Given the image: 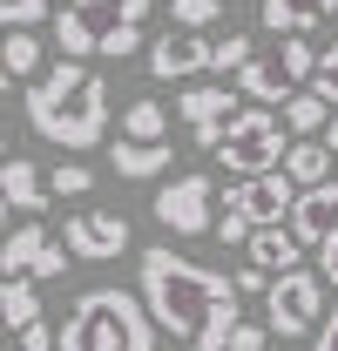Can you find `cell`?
Instances as JSON below:
<instances>
[{"instance_id": "6da1fadb", "label": "cell", "mask_w": 338, "mask_h": 351, "mask_svg": "<svg viewBox=\"0 0 338 351\" xmlns=\"http://www.w3.org/2000/svg\"><path fill=\"white\" fill-rule=\"evenodd\" d=\"M142 298H149V317L183 351H230V331L244 317L237 277H216L210 263L176 257L169 243L142 250Z\"/></svg>"}, {"instance_id": "7a4b0ae2", "label": "cell", "mask_w": 338, "mask_h": 351, "mask_svg": "<svg viewBox=\"0 0 338 351\" xmlns=\"http://www.w3.org/2000/svg\"><path fill=\"white\" fill-rule=\"evenodd\" d=\"M27 129L61 149H95L109 129V82L88 68L82 54H61L27 82Z\"/></svg>"}, {"instance_id": "3957f363", "label": "cell", "mask_w": 338, "mask_h": 351, "mask_svg": "<svg viewBox=\"0 0 338 351\" xmlns=\"http://www.w3.org/2000/svg\"><path fill=\"white\" fill-rule=\"evenodd\" d=\"M156 317L149 298H128V291H82L75 311L61 317V351H156Z\"/></svg>"}, {"instance_id": "277c9868", "label": "cell", "mask_w": 338, "mask_h": 351, "mask_svg": "<svg viewBox=\"0 0 338 351\" xmlns=\"http://www.w3.org/2000/svg\"><path fill=\"white\" fill-rule=\"evenodd\" d=\"M142 14L149 0H61L54 7V47L61 54H109L122 61L142 47Z\"/></svg>"}, {"instance_id": "5b68a950", "label": "cell", "mask_w": 338, "mask_h": 351, "mask_svg": "<svg viewBox=\"0 0 338 351\" xmlns=\"http://www.w3.org/2000/svg\"><path fill=\"white\" fill-rule=\"evenodd\" d=\"M291 122H284V108L271 115V108H237L230 115V129L216 142V162L230 176H257V169H284V156H291Z\"/></svg>"}, {"instance_id": "8992f818", "label": "cell", "mask_w": 338, "mask_h": 351, "mask_svg": "<svg viewBox=\"0 0 338 351\" xmlns=\"http://www.w3.org/2000/svg\"><path fill=\"white\" fill-rule=\"evenodd\" d=\"M318 54L325 47H311V34H278V47H257L251 61L237 68V88L251 101H291L297 88L318 75Z\"/></svg>"}, {"instance_id": "52a82bcc", "label": "cell", "mask_w": 338, "mask_h": 351, "mask_svg": "<svg viewBox=\"0 0 338 351\" xmlns=\"http://www.w3.org/2000/svg\"><path fill=\"white\" fill-rule=\"evenodd\" d=\"M325 317V270H278L264 291V324L278 338H311Z\"/></svg>"}, {"instance_id": "ba28073f", "label": "cell", "mask_w": 338, "mask_h": 351, "mask_svg": "<svg viewBox=\"0 0 338 351\" xmlns=\"http://www.w3.org/2000/svg\"><path fill=\"white\" fill-rule=\"evenodd\" d=\"M244 101H251L244 88H223V82H190V88H183V101H176V115L190 122L196 149H203V156H216V142H223L230 115H237Z\"/></svg>"}, {"instance_id": "9c48e42d", "label": "cell", "mask_w": 338, "mask_h": 351, "mask_svg": "<svg viewBox=\"0 0 338 351\" xmlns=\"http://www.w3.org/2000/svg\"><path fill=\"white\" fill-rule=\"evenodd\" d=\"M149 217L163 223L169 237H203L210 230V176H176L156 189V203H149Z\"/></svg>"}, {"instance_id": "30bf717a", "label": "cell", "mask_w": 338, "mask_h": 351, "mask_svg": "<svg viewBox=\"0 0 338 351\" xmlns=\"http://www.w3.org/2000/svg\"><path fill=\"white\" fill-rule=\"evenodd\" d=\"M61 243L75 250V263H115L128 250V217L122 210H75L61 223Z\"/></svg>"}, {"instance_id": "8fae6325", "label": "cell", "mask_w": 338, "mask_h": 351, "mask_svg": "<svg viewBox=\"0 0 338 351\" xmlns=\"http://www.w3.org/2000/svg\"><path fill=\"white\" fill-rule=\"evenodd\" d=\"M223 203H230V210H244L251 223H278V217H291V203H297V176H291V169L237 176V189H223Z\"/></svg>"}, {"instance_id": "7c38bea8", "label": "cell", "mask_w": 338, "mask_h": 351, "mask_svg": "<svg viewBox=\"0 0 338 351\" xmlns=\"http://www.w3.org/2000/svg\"><path fill=\"white\" fill-rule=\"evenodd\" d=\"M210 54L216 41H203V27H176L149 47V75L156 82H196V75H210Z\"/></svg>"}, {"instance_id": "4fadbf2b", "label": "cell", "mask_w": 338, "mask_h": 351, "mask_svg": "<svg viewBox=\"0 0 338 351\" xmlns=\"http://www.w3.org/2000/svg\"><path fill=\"white\" fill-rule=\"evenodd\" d=\"M297 230V243H325L338 230V176H325V182H311V189H297L291 217H284Z\"/></svg>"}, {"instance_id": "5bb4252c", "label": "cell", "mask_w": 338, "mask_h": 351, "mask_svg": "<svg viewBox=\"0 0 338 351\" xmlns=\"http://www.w3.org/2000/svg\"><path fill=\"white\" fill-rule=\"evenodd\" d=\"M0 189H7V210H21V217H41L47 196H54V182L41 176V162H34V156H7Z\"/></svg>"}, {"instance_id": "9a60e30c", "label": "cell", "mask_w": 338, "mask_h": 351, "mask_svg": "<svg viewBox=\"0 0 338 351\" xmlns=\"http://www.w3.org/2000/svg\"><path fill=\"white\" fill-rule=\"evenodd\" d=\"M244 250H251V263H264V270L278 277V270H297V250H304V243H297L291 223H284V230H278V223H257Z\"/></svg>"}, {"instance_id": "2e32d148", "label": "cell", "mask_w": 338, "mask_h": 351, "mask_svg": "<svg viewBox=\"0 0 338 351\" xmlns=\"http://www.w3.org/2000/svg\"><path fill=\"white\" fill-rule=\"evenodd\" d=\"M41 250H47V223H41V217H21V230H14V237H7V250H0L7 277H34Z\"/></svg>"}, {"instance_id": "e0dca14e", "label": "cell", "mask_w": 338, "mask_h": 351, "mask_svg": "<svg viewBox=\"0 0 338 351\" xmlns=\"http://www.w3.org/2000/svg\"><path fill=\"white\" fill-rule=\"evenodd\" d=\"M169 169V135L163 142H142V135H122V142H115V176H135V182H142V176H163Z\"/></svg>"}, {"instance_id": "ac0fdd59", "label": "cell", "mask_w": 338, "mask_h": 351, "mask_svg": "<svg viewBox=\"0 0 338 351\" xmlns=\"http://www.w3.org/2000/svg\"><path fill=\"white\" fill-rule=\"evenodd\" d=\"M332 142H318V135H297L291 142V156H284V169L297 176V189H311V182H325V176H332Z\"/></svg>"}, {"instance_id": "d6986e66", "label": "cell", "mask_w": 338, "mask_h": 351, "mask_svg": "<svg viewBox=\"0 0 338 351\" xmlns=\"http://www.w3.org/2000/svg\"><path fill=\"white\" fill-rule=\"evenodd\" d=\"M284 122H291V135H318L325 122H332V95H318V88L304 82L291 101H284Z\"/></svg>"}, {"instance_id": "ffe728a7", "label": "cell", "mask_w": 338, "mask_h": 351, "mask_svg": "<svg viewBox=\"0 0 338 351\" xmlns=\"http://www.w3.org/2000/svg\"><path fill=\"white\" fill-rule=\"evenodd\" d=\"M318 14H325L318 0H264V27L271 34H311Z\"/></svg>"}, {"instance_id": "44dd1931", "label": "cell", "mask_w": 338, "mask_h": 351, "mask_svg": "<svg viewBox=\"0 0 338 351\" xmlns=\"http://www.w3.org/2000/svg\"><path fill=\"white\" fill-rule=\"evenodd\" d=\"M47 68V47L34 41V27H7V75L14 82H34Z\"/></svg>"}, {"instance_id": "7402d4cb", "label": "cell", "mask_w": 338, "mask_h": 351, "mask_svg": "<svg viewBox=\"0 0 338 351\" xmlns=\"http://www.w3.org/2000/svg\"><path fill=\"white\" fill-rule=\"evenodd\" d=\"M41 277H7V291H0V311H7V331H21V324H34L41 317V291H34Z\"/></svg>"}, {"instance_id": "603a6c76", "label": "cell", "mask_w": 338, "mask_h": 351, "mask_svg": "<svg viewBox=\"0 0 338 351\" xmlns=\"http://www.w3.org/2000/svg\"><path fill=\"white\" fill-rule=\"evenodd\" d=\"M122 135L163 142V135H169V108H163V101H128V115H122Z\"/></svg>"}, {"instance_id": "cb8c5ba5", "label": "cell", "mask_w": 338, "mask_h": 351, "mask_svg": "<svg viewBox=\"0 0 338 351\" xmlns=\"http://www.w3.org/2000/svg\"><path fill=\"white\" fill-rule=\"evenodd\" d=\"M251 54H257V41H251V34H223V41H216V54H210V75H237Z\"/></svg>"}, {"instance_id": "d4e9b609", "label": "cell", "mask_w": 338, "mask_h": 351, "mask_svg": "<svg viewBox=\"0 0 338 351\" xmlns=\"http://www.w3.org/2000/svg\"><path fill=\"white\" fill-rule=\"evenodd\" d=\"M47 182H54V196H88V189H95V169H88V162H54Z\"/></svg>"}, {"instance_id": "484cf974", "label": "cell", "mask_w": 338, "mask_h": 351, "mask_svg": "<svg viewBox=\"0 0 338 351\" xmlns=\"http://www.w3.org/2000/svg\"><path fill=\"white\" fill-rule=\"evenodd\" d=\"M216 14H223V0H169V21L176 27H210Z\"/></svg>"}, {"instance_id": "4316f807", "label": "cell", "mask_w": 338, "mask_h": 351, "mask_svg": "<svg viewBox=\"0 0 338 351\" xmlns=\"http://www.w3.org/2000/svg\"><path fill=\"white\" fill-rule=\"evenodd\" d=\"M210 230H216V243H251V230H257V223L244 217V210H230V203H223V217H216Z\"/></svg>"}, {"instance_id": "83f0119b", "label": "cell", "mask_w": 338, "mask_h": 351, "mask_svg": "<svg viewBox=\"0 0 338 351\" xmlns=\"http://www.w3.org/2000/svg\"><path fill=\"white\" fill-rule=\"evenodd\" d=\"M0 14H7V27H34L41 14H54V0H0Z\"/></svg>"}, {"instance_id": "f1b7e54d", "label": "cell", "mask_w": 338, "mask_h": 351, "mask_svg": "<svg viewBox=\"0 0 338 351\" xmlns=\"http://www.w3.org/2000/svg\"><path fill=\"white\" fill-rule=\"evenodd\" d=\"M14 338H21V351H61V331H47L41 317H34V324H21Z\"/></svg>"}, {"instance_id": "f546056e", "label": "cell", "mask_w": 338, "mask_h": 351, "mask_svg": "<svg viewBox=\"0 0 338 351\" xmlns=\"http://www.w3.org/2000/svg\"><path fill=\"white\" fill-rule=\"evenodd\" d=\"M311 88H318V95H332V101H338V41L325 47V54H318V75H311Z\"/></svg>"}, {"instance_id": "4dcf8cb0", "label": "cell", "mask_w": 338, "mask_h": 351, "mask_svg": "<svg viewBox=\"0 0 338 351\" xmlns=\"http://www.w3.org/2000/svg\"><path fill=\"white\" fill-rule=\"evenodd\" d=\"M68 257H75L68 243H47V250H41V263H34V277H41V284H47V277H61V270H68Z\"/></svg>"}, {"instance_id": "1f68e13d", "label": "cell", "mask_w": 338, "mask_h": 351, "mask_svg": "<svg viewBox=\"0 0 338 351\" xmlns=\"http://www.w3.org/2000/svg\"><path fill=\"white\" fill-rule=\"evenodd\" d=\"M264 338H271V324H244V317H237V331H230V351H264Z\"/></svg>"}, {"instance_id": "d6a6232c", "label": "cell", "mask_w": 338, "mask_h": 351, "mask_svg": "<svg viewBox=\"0 0 338 351\" xmlns=\"http://www.w3.org/2000/svg\"><path fill=\"white\" fill-rule=\"evenodd\" d=\"M318 270H325V284L338 291V230L325 237V243H318Z\"/></svg>"}, {"instance_id": "836d02e7", "label": "cell", "mask_w": 338, "mask_h": 351, "mask_svg": "<svg viewBox=\"0 0 338 351\" xmlns=\"http://www.w3.org/2000/svg\"><path fill=\"white\" fill-rule=\"evenodd\" d=\"M311 351H338V304H332V317L311 331Z\"/></svg>"}, {"instance_id": "e575fe53", "label": "cell", "mask_w": 338, "mask_h": 351, "mask_svg": "<svg viewBox=\"0 0 338 351\" xmlns=\"http://www.w3.org/2000/svg\"><path fill=\"white\" fill-rule=\"evenodd\" d=\"M325 142H332V156H338V115H332V122H325Z\"/></svg>"}, {"instance_id": "d590c367", "label": "cell", "mask_w": 338, "mask_h": 351, "mask_svg": "<svg viewBox=\"0 0 338 351\" xmlns=\"http://www.w3.org/2000/svg\"><path fill=\"white\" fill-rule=\"evenodd\" d=\"M318 7H325V14H338V0H318Z\"/></svg>"}]
</instances>
